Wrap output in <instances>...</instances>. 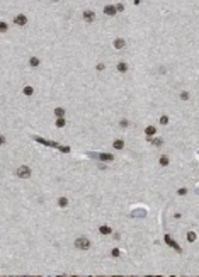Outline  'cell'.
Returning a JSON list of instances; mask_svg holds the SVG:
<instances>
[{
	"label": "cell",
	"instance_id": "cell-1",
	"mask_svg": "<svg viewBox=\"0 0 199 277\" xmlns=\"http://www.w3.org/2000/svg\"><path fill=\"white\" fill-rule=\"evenodd\" d=\"M32 139H34V141H38V143H41V145H46V146H53V148H58V150L61 151V153H68V151H70V146H61V145L55 143V141H46V139L39 138V136H32Z\"/></svg>",
	"mask_w": 199,
	"mask_h": 277
},
{
	"label": "cell",
	"instance_id": "cell-2",
	"mask_svg": "<svg viewBox=\"0 0 199 277\" xmlns=\"http://www.w3.org/2000/svg\"><path fill=\"white\" fill-rule=\"evenodd\" d=\"M75 248H78V250H89L90 248V240L89 238H85V236H80V238H77L75 240Z\"/></svg>",
	"mask_w": 199,
	"mask_h": 277
},
{
	"label": "cell",
	"instance_id": "cell-3",
	"mask_svg": "<svg viewBox=\"0 0 199 277\" xmlns=\"http://www.w3.org/2000/svg\"><path fill=\"white\" fill-rule=\"evenodd\" d=\"M31 173H32V172H31V168L27 167V165H20V167L15 170V175L19 178H29Z\"/></svg>",
	"mask_w": 199,
	"mask_h": 277
},
{
	"label": "cell",
	"instance_id": "cell-4",
	"mask_svg": "<svg viewBox=\"0 0 199 277\" xmlns=\"http://www.w3.org/2000/svg\"><path fill=\"white\" fill-rule=\"evenodd\" d=\"M163 240H165V243H167L170 248H174V250H177L179 253H182V248L179 247V243H177V241H174V240L170 238V235H165V238H163Z\"/></svg>",
	"mask_w": 199,
	"mask_h": 277
},
{
	"label": "cell",
	"instance_id": "cell-5",
	"mask_svg": "<svg viewBox=\"0 0 199 277\" xmlns=\"http://www.w3.org/2000/svg\"><path fill=\"white\" fill-rule=\"evenodd\" d=\"M14 24H17V26H26V24H27V19H26V15H24V14H19V15H15V17H14Z\"/></svg>",
	"mask_w": 199,
	"mask_h": 277
},
{
	"label": "cell",
	"instance_id": "cell-6",
	"mask_svg": "<svg viewBox=\"0 0 199 277\" xmlns=\"http://www.w3.org/2000/svg\"><path fill=\"white\" fill-rule=\"evenodd\" d=\"M97 158L100 162H112L114 160V155L112 153H97Z\"/></svg>",
	"mask_w": 199,
	"mask_h": 277
},
{
	"label": "cell",
	"instance_id": "cell-7",
	"mask_svg": "<svg viewBox=\"0 0 199 277\" xmlns=\"http://www.w3.org/2000/svg\"><path fill=\"white\" fill-rule=\"evenodd\" d=\"M104 14H107V15H116L118 14V9H116V5H106L104 7Z\"/></svg>",
	"mask_w": 199,
	"mask_h": 277
},
{
	"label": "cell",
	"instance_id": "cell-8",
	"mask_svg": "<svg viewBox=\"0 0 199 277\" xmlns=\"http://www.w3.org/2000/svg\"><path fill=\"white\" fill-rule=\"evenodd\" d=\"M94 19H95V14L92 10H85L83 12V20L85 22H94Z\"/></svg>",
	"mask_w": 199,
	"mask_h": 277
},
{
	"label": "cell",
	"instance_id": "cell-9",
	"mask_svg": "<svg viewBox=\"0 0 199 277\" xmlns=\"http://www.w3.org/2000/svg\"><path fill=\"white\" fill-rule=\"evenodd\" d=\"M124 46H126V41L124 39H121V38L114 39V48H116V50H123Z\"/></svg>",
	"mask_w": 199,
	"mask_h": 277
},
{
	"label": "cell",
	"instance_id": "cell-10",
	"mask_svg": "<svg viewBox=\"0 0 199 277\" xmlns=\"http://www.w3.org/2000/svg\"><path fill=\"white\" fill-rule=\"evenodd\" d=\"M145 134H146V136H155V134H157V128H155V126H146V128H145Z\"/></svg>",
	"mask_w": 199,
	"mask_h": 277
},
{
	"label": "cell",
	"instance_id": "cell-11",
	"mask_svg": "<svg viewBox=\"0 0 199 277\" xmlns=\"http://www.w3.org/2000/svg\"><path fill=\"white\" fill-rule=\"evenodd\" d=\"M99 233L106 236V235H111V233H112V229H111V226H106V225H104V226L99 228Z\"/></svg>",
	"mask_w": 199,
	"mask_h": 277
},
{
	"label": "cell",
	"instance_id": "cell-12",
	"mask_svg": "<svg viewBox=\"0 0 199 277\" xmlns=\"http://www.w3.org/2000/svg\"><path fill=\"white\" fill-rule=\"evenodd\" d=\"M112 146H114V150H123L124 148V141H123V139H114Z\"/></svg>",
	"mask_w": 199,
	"mask_h": 277
},
{
	"label": "cell",
	"instance_id": "cell-13",
	"mask_svg": "<svg viewBox=\"0 0 199 277\" xmlns=\"http://www.w3.org/2000/svg\"><path fill=\"white\" fill-rule=\"evenodd\" d=\"M158 163H160V165H162V167H167V165H169V163H170L169 157H167V155H162V157H160V158H158Z\"/></svg>",
	"mask_w": 199,
	"mask_h": 277
},
{
	"label": "cell",
	"instance_id": "cell-14",
	"mask_svg": "<svg viewBox=\"0 0 199 277\" xmlns=\"http://www.w3.org/2000/svg\"><path fill=\"white\" fill-rule=\"evenodd\" d=\"M116 68H118V71H119V73H126V71H128V65H126V63H123V61H119Z\"/></svg>",
	"mask_w": 199,
	"mask_h": 277
},
{
	"label": "cell",
	"instance_id": "cell-15",
	"mask_svg": "<svg viewBox=\"0 0 199 277\" xmlns=\"http://www.w3.org/2000/svg\"><path fill=\"white\" fill-rule=\"evenodd\" d=\"M186 238H187V241H189V243H194V241L198 240V235H196L194 231H189V233L186 235Z\"/></svg>",
	"mask_w": 199,
	"mask_h": 277
},
{
	"label": "cell",
	"instance_id": "cell-16",
	"mask_svg": "<svg viewBox=\"0 0 199 277\" xmlns=\"http://www.w3.org/2000/svg\"><path fill=\"white\" fill-rule=\"evenodd\" d=\"M55 124H56V128H65V126H67V119L65 118H56V122H55Z\"/></svg>",
	"mask_w": 199,
	"mask_h": 277
},
{
	"label": "cell",
	"instance_id": "cell-17",
	"mask_svg": "<svg viewBox=\"0 0 199 277\" xmlns=\"http://www.w3.org/2000/svg\"><path fill=\"white\" fill-rule=\"evenodd\" d=\"M22 92H24V95H27V97H31V95L34 94V89H32V87H29V85H26Z\"/></svg>",
	"mask_w": 199,
	"mask_h": 277
},
{
	"label": "cell",
	"instance_id": "cell-18",
	"mask_svg": "<svg viewBox=\"0 0 199 277\" xmlns=\"http://www.w3.org/2000/svg\"><path fill=\"white\" fill-rule=\"evenodd\" d=\"M55 116L56 118H65V109L63 107H56L55 109Z\"/></svg>",
	"mask_w": 199,
	"mask_h": 277
},
{
	"label": "cell",
	"instance_id": "cell-19",
	"mask_svg": "<svg viewBox=\"0 0 199 277\" xmlns=\"http://www.w3.org/2000/svg\"><path fill=\"white\" fill-rule=\"evenodd\" d=\"M29 65L32 66V68H36V66H39V58H36V56H32V58L29 59Z\"/></svg>",
	"mask_w": 199,
	"mask_h": 277
},
{
	"label": "cell",
	"instance_id": "cell-20",
	"mask_svg": "<svg viewBox=\"0 0 199 277\" xmlns=\"http://www.w3.org/2000/svg\"><path fill=\"white\" fill-rule=\"evenodd\" d=\"M58 206H60V208H67V206H68V199H67V197H60V199H58Z\"/></svg>",
	"mask_w": 199,
	"mask_h": 277
},
{
	"label": "cell",
	"instance_id": "cell-21",
	"mask_svg": "<svg viewBox=\"0 0 199 277\" xmlns=\"http://www.w3.org/2000/svg\"><path fill=\"white\" fill-rule=\"evenodd\" d=\"M151 143H153L157 148H160V146L163 145V139H162V138H151Z\"/></svg>",
	"mask_w": 199,
	"mask_h": 277
},
{
	"label": "cell",
	"instance_id": "cell-22",
	"mask_svg": "<svg viewBox=\"0 0 199 277\" xmlns=\"http://www.w3.org/2000/svg\"><path fill=\"white\" fill-rule=\"evenodd\" d=\"M111 255H112L114 258H118L121 255V250H119V248H112V250H111Z\"/></svg>",
	"mask_w": 199,
	"mask_h": 277
},
{
	"label": "cell",
	"instance_id": "cell-23",
	"mask_svg": "<svg viewBox=\"0 0 199 277\" xmlns=\"http://www.w3.org/2000/svg\"><path fill=\"white\" fill-rule=\"evenodd\" d=\"M180 99H182V100H189V92L182 90V92H180Z\"/></svg>",
	"mask_w": 199,
	"mask_h": 277
},
{
	"label": "cell",
	"instance_id": "cell-24",
	"mask_svg": "<svg viewBox=\"0 0 199 277\" xmlns=\"http://www.w3.org/2000/svg\"><path fill=\"white\" fill-rule=\"evenodd\" d=\"M119 126L121 128H128V126H130V121H128V119H121Z\"/></svg>",
	"mask_w": 199,
	"mask_h": 277
},
{
	"label": "cell",
	"instance_id": "cell-25",
	"mask_svg": "<svg viewBox=\"0 0 199 277\" xmlns=\"http://www.w3.org/2000/svg\"><path fill=\"white\" fill-rule=\"evenodd\" d=\"M160 124L167 126V124H169V118H167V116H162V118H160Z\"/></svg>",
	"mask_w": 199,
	"mask_h": 277
},
{
	"label": "cell",
	"instance_id": "cell-26",
	"mask_svg": "<svg viewBox=\"0 0 199 277\" xmlns=\"http://www.w3.org/2000/svg\"><path fill=\"white\" fill-rule=\"evenodd\" d=\"M7 27H9V26H7V22H4V20H2V22H0V31H2V32H5Z\"/></svg>",
	"mask_w": 199,
	"mask_h": 277
},
{
	"label": "cell",
	"instance_id": "cell-27",
	"mask_svg": "<svg viewBox=\"0 0 199 277\" xmlns=\"http://www.w3.org/2000/svg\"><path fill=\"white\" fill-rule=\"evenodd\" d=\"M177 194H179V196H186V194H187V189H186V187H180L179 190H177Z\"/></svg>",
	"mask_w": 199,
	"mask_h": 277
},
{
	"label": "cell",
	"instance_id": "cell-28",
	"mask_svg": "<svg viewBox=\"0 0 199 277\" xmlns=\"http://www.w3.org/2000/svg\"><path fill=\"white\" fill-rule=\"evenodd\" d=\"M116 9H118V12H123V10H124V5H123V3H116Z\"/></svg>",
	"mask_w": 199,
	"mask_h": 277
},
{
	"label": "cell",
	"instance_id": "cell-29",
	"mask_svg": "<svg viewBox=\"0 0 199 277\" xmlns=\"http://www.w3.org/2000/svg\"><path fill=\"white\" fill-rule=\"evenodd\" d=\"M104 68H106V66H104V63H99V65L95 66V70H97V71H102Z\"/></svg>",
	"mask_w": 199,
	"mask_h": 277
},
{
	"label": "cell",
	"instance_id": "cell-30",
	"mask_svg": "<svg viewBox=\"0 0 199 277\" xmlns=\"http://www.w3.org/2000/svg\"><path fill=\"white\" fill-rule=\"evenodd\" d=\"M53 2H60V0H53Z\"/></svg>",
	"mask_w": 199,
	"mask_h": 277
},
{
	"label": "cell",
	"instance_id": "cell-31",
	"mask_svg": "<svg viewBox=\"0 0 199 277\" xmlns=\"http://www.w3.org/2000/svg\"><path fill=\"white\" fill-rule=\"evenodd\" d=\"M198 194H199V189H198Z\"/></svg>",
	"mask_w": 199,
	"mask_h": 277
}]
</instances>
